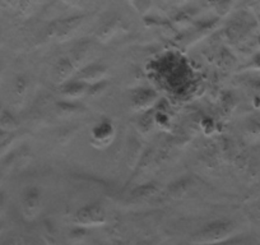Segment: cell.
<instances>
[{
	"instance_id": "obj_19",
	"label": "cell",
	"mask_w": 260,
	"mask_h": 245,
	"mask_svg": "<svg viewBox=\"0 0 260 245\" xmlns=\"http://www.w3.org/2000/svg\"><path fill=\"white\" fill-rule=\"evenodd\" d=\"M0 179H2V175H0Z\"/></svg>"
},
{
	"instance_id": "obj_14",
	"label": "cell",
	"mask_w": 260,
	"mask_h": 245,
	"mask_svg": "<svg viewBox=\"0 0 260 245\" xmlns=\"http://www.w3.org/2000/svg\"><path fill=\"white\" fill-rule=\"evenodd\" d=\"M14 142H16V136H14V134H9L8 138H7L3 143L0 144V157H3L4 155H7L9 151H11Z\"/></svg>"
},
{
	"instance_id": "obj_4",
	"label": "cell",
	"mask_w": 260,
	"mask_h": 245,
	"mask_svg": "<svg viewBox=\"0 0 260 245\" xmlns=\"http://www.w3.org/2000/svg\"><path fill=\"white\" fill-rule=\"evenodd\" d=\"M115 136V128L112 126V121L109 119H104L99 121L92 129L91 138L93 144L99 147L109 146Z\"/></svg>"
},
{
	"instance_id": "obj_11",
	"label": "cell",
	"mask_w": 260,
	"mask_h": 245,
	"mask_svg": "<svg viewBox=\"0 0 260 245\" xmlns=\"http://www.w3.org/2000/svg\"><path fill=\"white\" fill-rule=\"evenodd\" d=\"M158 188H157L156 184L153 182H148V184H144V186L138 187L136 191L133 192L134 198H144V197H151L153 194L157 193Z\"/></svg>"
},
{
	"instance_id": "obj_7",
	"label": "cell",
	"mask_w": 260,
	"mask_h": 245,
	"mask_svg": "<svg viewBox=\"0 0 260 245\" xmlns=\"http://www.w3.org/2000/svg\"><path fill=\"white\" fill-rule=\"evenodd\" d=\"M73 74L74 68L69 59H60L56 63V66L54 67V72H52L54 82L56 84H59V86H62L64 83L71 81Z\"/></svg>"
},
{
	"instance_id": "obj_9",
	"label": "cell",
	"mask_w": 260,
	"mask_h": 245,
	"mask_svg": "<svg viewBox=\"0 0 260 245\" xmlns=\"http://www.w3.org/2000/svg\"><path fill=\"white\" fill-rule=\"evenodd\" d=\"M82 17H74V18L71 19H65V21L60 22L59 27H57L56 32L55 34L57 35L59 39H67L69 34L74 32V29L81 24Z\"/></svg>"
},
{
	"instance_id": "obj_10",
	"label": "cell",
	"mask_w": 260,
	"mask_h": 245,
	"mask_svg": "<svg viewBox=\"0 0 260 245\" xmlns=\"http://www.w3.org/2000/svg\"><path fill=\"white\" fill-rule=\"evenodd\" d=\"M19 122L9 111H4L3 115L0 116V131L6 132V133H13L18 129Z\"/></svg>"
},
{
	"instance_id": "obj_13",
	"label": "cell",
	"mask_w": 260,
	"mask_h": 245,
	"mask_svg": "<svg viewBox=\"0 0 260 245\" xmlns=\"http://www.w3.org/2000/svg\"><path fill=\"white\" fill-rule=\"evenodd\" d=\"M106 88H107L106 81H101L99 82V83H94V84H91V86H88L87 95H89V96H97V95L102 94Z\"/></svg>"
},
{
	"instance_id": "obj_6",
	"label": "cell",
	"mask_w": 260,
	"mask_h": 245,
	"mask_svg": "<svg viewBox=\"0 0 260 245\" xmlns=\"http://www.w3.org/2000/svg\"><path fill=\"white\" fill-rule=\"evenodd\" d=\"M88 84L78 81V79H71L69 82L60 86V92L67 100H77L79 97L87 95Z\"/></svg>"
},
{
	"instance_id": "obj_8",
	"label": "cell",
	"mask_w": 260,
	"mask_h": 245,
	"mask_svg": "<svg viewBox=\"0 0 260 245\" xmlns=\"http://www.w3.org/2000/svg\"><path fill=\"white\" fill-rule=\"evenodd\" d=\"M157 94L151 88H142L133 95L134 109L146 110L149 109L156 102Z\"/></svg>"
},
{
	"instance_id": "obj_16",
	"label": "cell",
	"mask_w": 260,
	"mask_h": 245,
	"mask_svg": "<svg viewBox=\"0 0 260 245\" xmlns=\"http://www.w3.org/2000/svg\"><path fill=\"white\" fill-rule=\"evenodd\" d=\"M2 77H3V67L0 64V81H2Z\"/></svg>"
},
{
	"instance_id": "obj_5",
	"label": "cell",
	"mask_w": 260,
	"mask_h": 245,
	"mask_svg": "<svg viewBox=\"0 0 260 245\" xmlns=\"http://www.w3.org/2000/svg\"><path fill=\"white\" fill-rule=\"evenodd\" d=\"M106 73L107 68L105 66H102V64H91V66L82 69L81 73H78V76H77V79L91 86V84L105 81L104 78Z\"/></svg>"
},
{
	"instance_id": "obj_15",
	"label": "cell",
	"mask_w": 260,
	"mask_h": 245,
	"mask_svg": "<svg viewBox=\"0 0 260 245\" xmlns=\"http://www.w3.org/2000/svg\"><path fill=\"white\" fill-rule=\"evenodd\" d=\"M8 137H9V133H6V132L0 131V144L3 143V142L6 141V139L8 138Z\"/></svg>"
},
{
	"instance_id": "obj_1",
	"label": "cell",
	"mask_w": 260,
	"mask_h": 245,
	"mask_svg": "<svg viewBox=\"0 0 260 245\" xmlns=\"http://www.w3.org/2000/svg\"><path fill=\"white\" fill-rule=\"evenodd\" d=\"M235 231L234 222L227 220H217L208 222L195 232L191 241L197 245H214L230 240Z\"/></svg>"
},
{
	"instance_id": "obj_3",
	"label": "cell",
	"mask_w": 260,
	"mask_h": 245,
	"mask_svg": "<svg viewBox=\"0 0 260 245\" xmlns=\"http://www.w3.org/2000/svg\"><path fill=\"white\" fill-rule=\"evenodd\" d=\"M41 207V193L36 187H29L22 196V211L26 219L32 220L39 215Z\"/></svg>"
},
{
	"instance_id": "obj_2",
	"label": "cell",
	"mask_w": 260,
	"mask_h": 245,
	"mask_svg": "<svg viewBox=\"0 0 260 245\" xmlns=\"http://www.w3.org/2000/svg\"><path fill=\"white\" fill-rule=\"evenodd\" d=\"M106 221L107 216L104 207L97 203L86 204L81 207L74 215V222L82 227L102 226L106 224Z\"/></svg>"
},
{
	"instance_id": "obj_12",
	"label": "cell",
	"mask_w": 260,
	"mask_h": 245,
	"mask_svg": "<svg viewBox=\"0 0 260 245\" xmlns=\"http://www.w3.org/2000/svg\"><path fill=\"white\" fill-rule=\"evenodd\" d=\"M27 91H28V82H27V78L23 76H19L16 79V83H14V96L17 99H23L26 96Z\"/></svg>"
},
{
	"instance_id": "obj_17",
	"label": "cell",
	"mask_w": 260,
	"mask_h": 245,
	"mask_svg": "<svg viewBox=\"0 0 260 245\" xmlns=\"http://www.w3.org/2000/svg\"><path fill=\"white\" fill-rule=\"evenodd\" d=\"M6 111V110L3 109V106H2V104H0V116H2V115H3V112Z\"/></svg>"
},
{
	"instance_id": "obj_18",
	"label": "cell",
	"mask_w": 260,
	"mask_h": 245,
	"mask_svg": "<svg viewBox=\"0 0 260 245\" xmlns=\"http://www.w3.org/2000/svg\"><path fill=\"white\" fill-rule=\"evenodd\" d=\"M2 231H3V225H2V222H0V234H2Z\"/></svg>"
}]
</instances>
